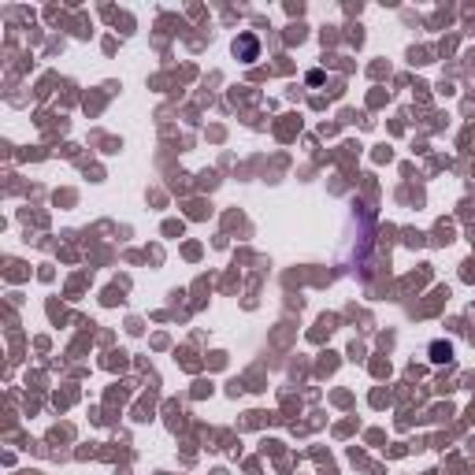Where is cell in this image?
Masks as SVG:
<instances>
[{"instance_id": "6da1fadb", "label": "cell", "mask_w": 475, "mask_h": 475, "mask_svg": "<svg viewBox=\"0 0 475 475\" xmlns=\"http://www.w3.org/2000/svg\"><path fill=\"white\" fill-rule=\"evenodd\" d=\"M256 53H260V41H256L253 34H241V38L234 41V56H238V60L253 63V60H256Z\"/></svg>"}, {"instance_id": "7a4b0ae2", "label": "cell", "mask_w": 475, "mask_h": 475, "mask_svg": "<svg viewBox=\"0 0 475 475\" xmlns=\"http://www.w3.org/2000/svg\"><path fill=\"white\" fill-rule=\"evenodd\" d=\"M431 353H435V360H449V356H453V346H449V342H446V346H442V342H435Z\"/></svg>"}]
</instances>
